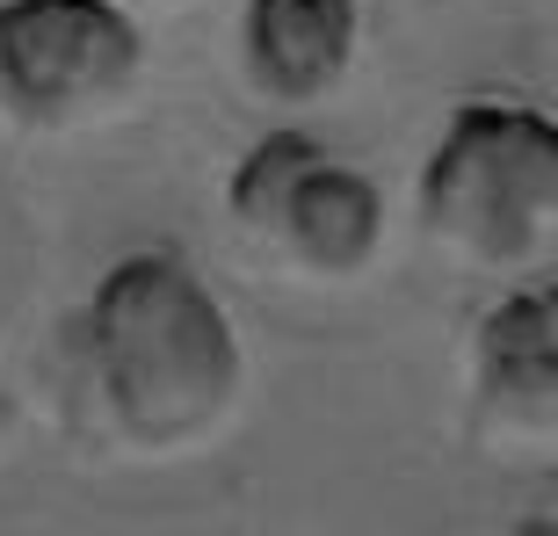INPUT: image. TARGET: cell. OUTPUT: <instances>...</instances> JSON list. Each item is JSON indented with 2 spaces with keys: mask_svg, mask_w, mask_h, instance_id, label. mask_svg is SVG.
<instances>
[{
  "mask_svg": "<svg viewBox=\"0 0 558 536\" xmlns=\"http://www.w3.org/2000/svg\"><path fill=\"white\" fill-rule=\"evenodd\" d=\"M81 341L109 428L131 450H196L226 428L247 392V355L218 290L174 247H138L109 261V276L87 290Z\"/></svg>",
  "mask_w": 558,
  "mask_h": 536,
  "instance_id": "6da1fadb",
  "label": "cell"
},
{
  "mask_svg": "<svg viewBox=\"0 0 558 536\" xmlns=\"http://www.w3.org/2000/svg\"><path fill=\"white\" fill-rule=\"evenodd\" d=\"M421 226L464 268H544L558 247V117L530 102H464L421 167Z\"/></svg>",
  "mask_w": 558,
  "mask_h": 536,
  "instance_id": "7a4b0ae2",
  "label": "cell"
},
{
  "mask_svg": "<svg viewBox=\"0 0 558 536\" xmlns=\"http://www.w3.org/2000/svg\"><path fill=\"white\" fill-rule=\"evenodd\" d=\"M226 210L262 261L305 283H349L385 247V196L312 131H269L232 167Z\"/></svg>",
  "mask_w": 558,
  "mask_h": 536,
  "instance_id": "3957f363",
  "label": "cell"
},
{
  "mask_svg": "<svg viewBox=\"0 0 558 536\" xmlns=\"http://www.w3.org/2000/svg\"><path fill=\"white\" fill-rule=\"evenodd\" d=\"M145 73L124 0H0V109L22 131H73L124 102Z\"/></svg>",
  "mask_w": 558,
  "mask_h": 536,
  "instance_id": "277c9868",
  "label": "cell"
},
{
  "mask_svg": "<svg viewBox=\"0 0 558 536\" xmlns=\"http://www.w3.org/2000/svg\"><path fill=\"white\" fill-rule=\"evenodd\" d=\"M363 15L355 0H247L240 15V59L254 95L269 102H327L349 81Z\"/></svg>",
  "mask_w": 558,
  "mask_h": 536,
  "instance_id": "5b68a950",
  "label": "cell"
},
{
  "mask_svg": "<svg viewBox=\"0 0 558 536\" xmlns=\"http://www.w3.org/2000/svg\"><path fill=\"white\" fill-rule=\"evenodd\" d=\"M478 406L508 428H551L558 421V290H508L478 319L472 349Z\"/></svg>",
  "mask_w": 558,
  "mask_h": 536,
  "instance_id": "8992f818",
  "label": "cell"
},
{
  "mask_svg": "<svg viewBox=\"0 0 558 536\" xmlns=\"http://www.w3.org/2000/svg\"><path fill=\"white\" fill-rule=\"evenodd\" d=\"M0 413H8V399H0Z\"/></svg>",
  "mask_w": 558,
  "mask_h": 536,
  "instance_id": "52a82bcc",
  "label": "cell"
}]
</instances>
